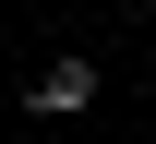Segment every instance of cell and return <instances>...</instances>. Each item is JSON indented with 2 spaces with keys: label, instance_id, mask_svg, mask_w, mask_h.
Here are the masks:
<instances>
[{
  "label": "cell",
  "instance_id": "obj_1",
  "mask_svg": "<svg viewBox=\"0 0 156 144\" xmlns=\"http://www.w3.org/2000/svg\"><path fill=\"white\" fill-rule=\"evenodd\" d=\"M108 84H96V60H48L36 84H24V120H84Z\"/></svg>",
  "mask_w": 156,
  "mask_h": 144
}]
</instances>
